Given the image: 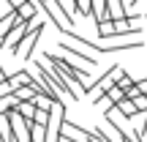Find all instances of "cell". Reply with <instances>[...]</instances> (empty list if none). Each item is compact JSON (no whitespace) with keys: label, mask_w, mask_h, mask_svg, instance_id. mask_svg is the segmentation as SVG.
Here are the masks:
<instances>
[{"label":"cell","mask_w":147,"mask_h":142,"mask_svg":"<svg viewBox=\"0 0 147 142\" xmlns=\"http://www.w3.org/2000/svg\"><path fill=\"white\" fill-rule=\"evenodd\" d=\"M33 25H36V19H33V22H22V19H16L14 25H11V30L3 36V49H14L16 44H19L22 38H25L27 33L33 30Z\"/></svg>","instance_id":"cell-4"},{"label":"cell","mask_w":147,"mask_h":142,"mask_svg":"<svg viewBox=\"0 0 147 142\" xmlns=\"http://www.w3.org/2000/svg\"><path fill=\"white\" fill-rule=\"evenodd\" d=\"M14 112L22 118V120H27V123H33V115H36V107H33V101H22V104H16L14 107Z\"/></svg>","instance_id":"cell-10"},{"label":"cell","mask_w":147,"mask_h":142,"mask_svg":"<svg viewBox=\"0 0 147 142\" xmlns=\"http://www.w3.org/2000/svg\"><path fill=\"white\" fill-rule=\"evenodd\" d=\"M60 49H63V58H68L71 63H74V60H79L82 69H84V66H87V69H95V66H98V58L90 55V52H84V49L76 47V44H60Z\"/></svg>","instance_id":"cell-5"},{"label":"cell","mask_w":147,"mask_h":142,"mask_svg":"<svg viewBox=\"0 0 147 142\" xmlns=\"http://www.w3.org/2000/svg\"><path fill=\"white\" fill-rule=\"evenodd\" d=\"M5 77H8V74L3 71V66H0V82H5Z\"/></svg>","instance_id":"cell-16"},{"label":"cell","mask_w":147,"mask_h":142,"mask_svg":"<svg viewBox=\"0 0 147 142\" xmlns=\"http://www.w3.org/2000/svg\"><path fill=\"white\" fill-rule=\"evenodd\" d=\"M14 14H16V19H22V22H33V19L38 16V8L30 3V0H25V3H22L19 8L14 11Z\"/></svg>","instance_id":"cell-9"},{"label":"cell","mask_w":147,"mask_h":142,"mask_svg":"<svg viewBox=\"0 0 147 142\" xmlns=\"http://www.w3.org/2000/svg\"><path fill=\"white\" fill-rule=\"evenodd\" d=\"M136 88H139V93H147V77H144V79H139Z\"/></svg>","instance_id":"cell-15"},{"label":"cell","mask_w":147,"mask_h":142,"mask_svg":"<svg viewBox=\"0 0 147 142\" xmlns=\"http://www.w3.org/2000/svg\"><path fill=\"white\" fill-rule=\"evenodd\" d=\"M115 112H117V115H123L125 120H131V118H136V115H139L136 107H134V101H131V99H125V96H123V99L115 104Z\"/></svg>","instance_id":"cell-7"},{"label":"cell","mask_w":147,"mask_h":142,"mask_svg":"<svg viewBox=\"0 0 147 142\" xmlns=\"http://www.w3.org/2000/svg\"><path fill=\"white\" fill-rule=\"evenodd\" d=\"M16 107V101H14V96H0V115H8L11 109Z\"/></svg>","instance_id":"cell-12"},{"label":"cell","mask_w":147,"mask_h":142,"mask_svg":"<svg viewBox=\"0 0 147 142\" xmlns=\"http://www.w3.org/2000/svg\"><path fill=\"white\" fill-rule=\"evenodd\" d=\"M106 99H109V101H112V104H117V101H120V99H123V93H120V90H117V88H112V90H109V93H106Z\"/></svg>","instance_id":"cell-13"},{"label":"cell","mask_w":147,"mask_h":142,"mask_svg":"<svg viewBox=\"0 0 147 142\" xmlns=\"http://www.w3.org/2000/svg\"><path fill=\"white\" fill-rule=\"evenodd\" d=\"M136 22H139V14H128L125 19H117V22H101V25H95L98 27V38L112 44L117 38H123V36H139L142 27Z\"/></svg>","instance_id":"cell-1"},{"label":"cell","mask_w":147,"mask_h":142,"mask_svg":"<svg viewBox=\"0 0 147 142\" xmlns=\"http://www.w3.org/2000/svg\"><path fill=\"white\" fill-rule=\"evenodd\" d=\"M44 27H47V19H41V22L36 19V25H33V30L27 33V36L22 38V41L16 44L14 49H11V55H16V58L22 55L25 60H30V58H33V52H36V44L41 41V33H44Z\"/></svg>","instance_id":"cell-2"},{"label":"cell","mask_w":147,"mask_h":142,"mask_svg":"<svg viewBox=\"0 0 147 142\" xmlns=\"http://www.w3.org/2000/svg\"><path fill=\"white\" fill-rule=\"evenodd\" d=\"M33 107H36V109L49 112V109L55 107V101H52V99H47V96H36V99H33Z\"/></svg>","instance_id":"cell-11"},{"label":"cell","mask_w":147,"mask_h":142,"mask_svg":"<svg viewBox=\"0 0 147 142\" xmlns=\"http://www.w3.org/2000/svg\"><path fill=\"white\" fill-rule=\"evenodd\" d=\"M65 120V104H55L49 109V123H47V142H57L60 139V128Z\"/></svg>","instance_id":"cell-3"},{"label":"cell","mask_w":147,"mask_h":142,"mask_svg":"<svg viewBox=\"0 0 147 142\" xmlns=\"http://www.w3.org/2000/svg\"><path fill=\"white\" fill-rule=\"evenodd\" d=\"M57 142H71V139H65V137H60V139H57Z\"/></svg>","instance_id":"cell-17"},{"label":"cell","mask_w":147,"mask_h":142,"mask_svg":"<svg viewBox=\"0 0 147 142\" xmlns=\"http://www.w3.org/2000/svg\"><path fill=\"white\" fill-rule=\"evenodd\" d=\"M136 3H139V0H123V8H125V14H128V11H131Z\"/></svg>","instance_id":"cell-14"},{"label":"cell","mask_w":147,"mask_h":142,"mask_svg":"<svg viewBox=\"0 0 147 142\" xmlns=\"http://www.w3.org/2000/svg\"><path fill=\"white\" fill-rule=\"evenodd\" d=\"M90 16L95 19V25L109 22L106 19V0H90Z\"/></svg>","instance_id":"cell-8"},{"label":"cell","mask_w":147,"mask_h":142,"mask_svg":"<svg viewBox=\"0 0 147 142\" xmlns=\"http://www.w3.org/2000/svg\"><path fill=\"white\" fill-rule=\"evenodd\" d=\"M8 123H11V142H30V123L22 120L14 109L8 112Z\"/></svg>","instance_id":"cell-6"}]
</instances>
